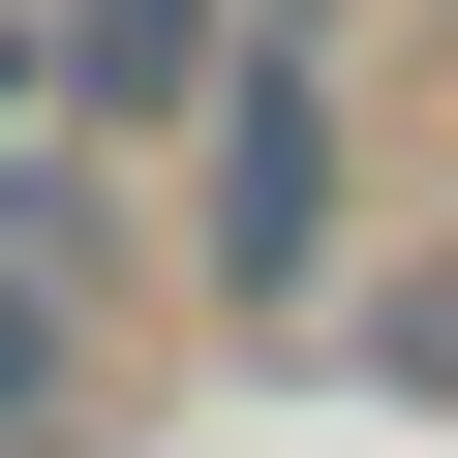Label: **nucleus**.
Here are the masks:
<instances>
[{"label":"nucleus","mask_w":458,"mask_h":458,"mask_svg":"<svg viewBox=\"0 0 458 458\" xmlns=\"http://www.w3.org/2000/svg\"><path fill=\"white\" fill-rule=\"evenodd\" d=\"M183 245H214V306H306V276H336V62H306V31H245V62H214Z\"/></svg>","instance_id":"1"},{"label":"nucleus","mask_w":458,"mask_h":458,"mask_svg":"<svg viewBox=\"0 0 458 458\" xmlns=\"http://www.w3.org/2000/svg\"><path fill=\"white\" fill-rule=\"evenodd\" d=\"M214 62H245V0H62V92H123V123L214 92Z\"/></svg>","instance_id":"2"},{"label":"nucleus","mask_w":458,"mask_h":458,"mask_svg":"<svg viewBox=\"0 0 458 458\" xmlns=\"http://www.w3.org/2000/svg\"><path fill=\"white\" fill-rule=\"evenodd\" d=\"M0 458H92V336H62L31 245H0Z\"/></svg>","instance_id":"3"}]
</instances>
